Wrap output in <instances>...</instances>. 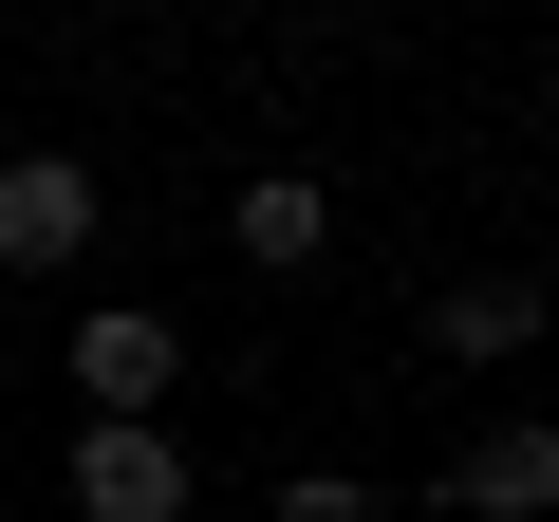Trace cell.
Returning <instances> with one entry per match:
<instances>
[{
    "mask_svg": "<svg viewBox=\"0 0 559 522\" xmlns=\"http://www.w3.org/2000/svg\"><path fill=\"white\" fill-rule=\"evenodd\" d=\"M168 392H187V318L168 299H94L75 318V411L94 429H168Z\"/></svg>",
    "mask_w": 559,
    "mask_h": 522,
    "instance_id": "obj_1",
    "label": "cell"
},
{
    "mask_svg": "<svg viewBox=\"0 0 559 522\" xmlns=\"http://www.w3.org/2000/svg\"><path fill=\"white\" fill-rule=\"evenodd\" d=\"M94 224H112L94 150H0V281H75Z\"/></svg>",
    "mask_w": 559,
    "mask_h": 522,
    "instance_id": "obj_2",
    "label": "cell"
},
{
    "mask_svg": "<svg viewBox=\"0 0 559 522\" xmlns=\"http://www.w3.org/2000/svg\"><path fill=\"white\" fill-rule=\"evenodd\" d=\"M57 485H75V522H187L205 503V448L187 429H75Z\"/></svg>",
    "mask_w": 559,
    "mask_h": 522,
    "instance_id": "obj_3",
    "label": "cell"
},
{
    "mask_svg": "<svg viewBox=\"0 0 559 522\" xmlns=\"http://www.w3.org/2000/svg\"><path fill=\"white\" fill-rule=\"evenodd\" d=\"M429 503H448V522H540V503H559V411H503V429H466V448L429 466Z\"/></svg>",
    "mask_w": 559,
    "mask_h": 522,
    "instance_id": "obj_4",
    "label": "cell"
},
{
    "mask_svg": "<svg viewBox=\"0 0 559 522\" xmlns=\"http://www.w3.org/2000/svg\"><path fill=\"white\" fill-rule=\"evenodd\" d=\"M540 318H559V299L485 261V281H448V299H429V355H448V373H503V355H540Z\"/></svg>",
    "mask_w": 559,
    "mask_h": 522,
    "instance_id": "obj_5",
    "label": "cell"
},
{
    "mask_svg": "<svg viewBox=\"0 0 559 522\" xmlns=\"http://www.w3.org/2000/svg\"><path fill=\"white\" fill-rule=\"evenodd\" d=\"M224 242H242V261H261V281H299V261H318V242H336V187H318V168H261V187H242V205H224Z\"/></svg>",
    "mask_w": 559,
    "mask_h": 522,
    "instance_id": "obj_6",
    "label": "cell"
},
{
    "mask_svg": "<svg viewBox=\"0 0 559 522\" xmlns=\"http://www.w3.org/2000/svg\"><path fill=\"white\" fill-rule=\"evenodd\" d=\"M261 522H373V485H355V466H299V485H280Z\"/></svg>",
    "mask_w": 559,
    "mask_h": 522,
    "instance_id": "obj_7",
    "label": "cell"
}]
</instances>
